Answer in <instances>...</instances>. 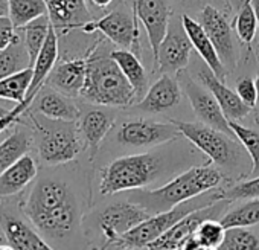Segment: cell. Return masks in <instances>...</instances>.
I'll list each match as a JSON object with an SVG mask.
<instances>
[{"mask_svg": "<svg viewBox=\"0 0 259 250\" xmlns=\"http://www.w3.org/2000/svg\"><path fill=\"white\" fill-rule=\"evenodd\" d=\"M23 212L34 227L51 239H63L73 233L81 223L78 200L67 183L45 177L35 182Z\"/></svg>", "mask_w": 259, "mask_h": 250, "instance_id": "1", "label": "cell"}, {"mask_svg": "<svg viewBox=\"0 0 259 250\" xmlns=\"http://www.w3.org/2000/svg\"><path fill=\"white\" fill-rule=\"evenodd\" d=\"M223 182L221 171L213 165L192 166L182 173L166 185L157 189H133L128 194V200L133 201L151 215L168 211L186 200L215 189Z\"/></svg>", "mask_w": 259, "mask_h": 250, "instance_id": "2", "label": "cell"}, {"mask_svg": "<svg viewBox=\"0 0 259 250\" xmlns=\"http://www.w3.org/2000/svg\"><path fill=\"white\" fill-rule=\"evenodd\" d=\"M81 96L96 105L128 107L138 101L136 92L130 84L111 54L102 49L95 51L87 58V76Z\"/></svg>", "mask_w": 259, "mask_h": 250, "instance_id": "3", "label": "cell"}, {"mask_svg": "<svg viewBox=\"0 0 259 250\" xmlns=\"http://www.w3.org/2000/svg\"><path fill=\"white\" fill-rule=\"evenodd\" d=\"M162 165V157L154 153L119 157L102 171L99 192L102 195H113L125 191L144 189L159 177Z\"/></svg>", "mask_w": 259, "mask_h": 250, "instance_id": "4", "label": "cell"}, {"mask_svg": "<svg viewBox=\"0 0 259 250\" xmlns=\"http://www.w3.org/2000/svg\"><path fill=\"white\" fill-rule=\"evenodd\" d=\"M224 198V191L220 188L210 189L201 195H197L191 200H186L168 211H163L160 214H154L145 221H142L139 226L132 229L130 232L123 233L113 247H123V248H147V245L162 236L165 232H168L177 221H180L188 214L204 207L213 201H218Z\"/></svg>", "mask_w": 259, "mask_h": 250, "instance_id": "5", "label": "cell"}, {"mask_svg": "<svg viewBox=\"0 0 259 250\" xmlns=\"http://www.w3.org/2000/svg\"><path fill=\"white\" fill-rule=\"evenodd\" d=\"M182 136L203 151L215 166L233 168L241 160V147L236 138L213 129L204 122H185L172 120Z\"/></svg>", "mask_w": 259, "mask_h": 250, "instance_id": "6", "label": "cell"}, {"mask_svg": "<svg viewBox=\"0 0 259 250\" xmlns=\"http://www.w3.org/2000/svg\"><path fill=\"white\" fill-rule=\"evenodd\" d=\"M34 123L38 157L45 165L57 166L76 159L81 151V141L78 130L73 125H69L72 122H67V125H61V127L55 129L43 127L35 119Z\"/></svg>", "mask_w": 259, "mask_h": 250, "instance_id": "7", "label": "cell"}, {"mask_svg": "<svg viewBox=\"0 0 259 250\" xmlns=\"http://www.w3.org/2000/svg\"><path fill=\"white\" fill-rule=\"evenodd\" d=\"M229 198H221L218 201H213L204 207H200L186 217H183L180 221H177L168 232H165L157 239L151 241L147 248H165V250H185L186 242L195 235L197 227L207 218H221L230 206Z\"/></svg>", "mask_w": 259, "mask_h": 250, "instance_id": "8", "label": "cell"}, {"mask_svg": "<svg viewBox=\"0 0 259 250\" xmlns=\"http://www.w3.org/2000/svg\"><path fill=\"white\" fill-rule=\"evenodd\" d=\"M180 136L182 133L172 120L165 123L148 119H135L120 125L116 133V141L123 147L150 148L176 141Z\"/></svg>", "mask_w": 259, "mask_h": 250, "instance_id": "9", "label": "cell"}, {"mask_svg": "<svg viewBox=\"0 0 259 250\" xmlns=\"http://www.w3.org/2000/svg\"><path fill=\"white\" fill-rule=\"evenodd\" d=\"M151 214L142 206L130 201H117L108 204L98 214V226L105 238L104 247H113V244L126 232L139 226L150 218Z\"/></svg>", "mask_w": 259, "mask_h": 250, "instance_id": "10", "label": "cell"}, {"mask_svg": "<svg viewBox=\"0 0 259 250\" xmlns=\"http://www.w3.org/2000/svg\"><path fill=\"white\" fill-rule=\"evenodd\" d=\"M192 49L194 46L185 31L182 17H171L168 31L159 46L154 66L162 73H180L186 69Z\"/></svg>", "mask_w": 259, "mask_h": 250, "instance_id": "11", "label": "cell"}, {"mask_svg": "<svg viewBox=\"0 0 259 250\" xmlns=\"http://www.w3.org/2000/svg\"><path fill=\"white\" fill-rule=\"evenodd\" d=\"M180 86L185 90L195 114L201 119V122L210 125L213 129H218L233 138L235 133L230 129L229 125V119L224 116L223 108L220 105V102L215 99V96L204 87H201L200 84H197L188 73H182L180 75Z\"/></svg>", "mask_w": 259, "mask_h": 250, "instance_id": "12", "label": "cell"}, {"mask_svg": "<svg viewBox=\"0 0 259 250\" xmlns=\"http://www.w3.org/2000/svg\"><path fill=\"white\" fill-rule=\"evenodd\" d=\"M81 29L87 34L99 31L113 45L119 46L120 49H128V51L135 49L136 41L139 38L136 16L133 17L122 11H113L99 20H89L87 23L81 26Z\"/></svg>", "mask_w": 259, "mask_h": 250, "instance_id": "13", "label": "cell"}, {"mask_svg": "<svg viewBox=\"0 0 259 250\" xmlns=\"http://www.w3.org/2000/svg\"><path fill=\"white\" fill-rule=\"evenodd\" d=\"M133 10L136 19L144 25L147 37L156 60L159 46L168 31L171 22V10L168 0H133Z\"/></svg>", "mask_w": 259, "mask_h": 250, "instance_id": "14", "label": "cell"}, {"mask_svg": "<svg viewBox=\"0 0 259 250\" xmlns=\"http://www.w3.org/2000/svg\"><path fill=\"white\" fill-rule=\"evenodd\" d=\"M200 25L204 28L210 41L213 43L221 61L227 69L235 67L236 64V48L233 43L232 28L227 19L223 16L220 10L212 5H206L200 11Z\"/></svg>", "mask_w": 259, "mask_h": 250, "instance_id": "15", "label": "cell"}, {"mask_svg": "<svg viewBox=\"0 0 259 250\" xmlns=\"http://www.w3.org/2000/svg\"><path fill=\"white\" fill-rule=\"evenodd\" d=\"M197 75H198V79L200 82L215 96V99L220 102L221 108H223V113L224 116L229 119V120H239V119H244L251 107H248L236 93V90H232L229 89L223 79H220L212 70L210 67L203 61V64H200L198 70H197Z\"/></svg>", "mask_w": 259, "mask_h": 250, "instance_id": "16", "label": "cell"}, {"mask_svg": "<svg viewBox=\"0 0 259 250\" xmlns=\"http://www.w3.org/2000/svg\"><path fill=\"white\" fill-rule=\"evenodd\" d=\"M0 227L11 250H49L52 245L41 238V233L23 220L0 207Z\"/></svg>", "mask_w": 259, "mask_h": 250, "instance_id": "17", "label": "cell"}, {"mask_svg": "<svg viewBox=\"0 0 259 250\" xmlns=\"http://www.w3.org/2000/svg\"><path fill=\"white\" fill-rule=\"evenodd\" d=\"M87 76V58L64 60L52 69L46 84L70 98L81 96Z\"/></svg>", "mask_w": 259, "mask_h": 250, "instance_id": "18", "label": "cell"}, {"mask_svg": "<svg viewBox=\"0 0 259 250\" xmlns=\"http://www.w3.org/2000/svg\"><path fill=\"white\" fill-rule=\"evenodd\" d=\"M182 99V86L169 73H163L138 102V108L147 113H165Z\"/></svg>", "mask_w": 259, "mask_h": 250, "instance_id": "19", "label": "cell"}, {"mask_svg": "<svg viewBox=\"0 0 259 250\" xmlns=\"http://www.w3.org/2000/svg\"><path fill=\"white\" fill-rule=\"evenodd\" d=\"M57 60H58V35H57V28L54 26V23H51L48 38L32 64V79H31V84L25 98V101L29 105L35 101L49 73L55 67Z\"/></svg>", "mask_w": 259, "mask_h": 250, "instance_id": "20", "label": "cell"}, {"mask_svg": "<svg viewBox=\"0 0 259 250\" xmlns=\"http://www.w3.org/2000/svg\"><path fill=\"white\" fill-rule=\"evenodd\" d=\"M182 22H183L185 31H186V34H188L192 46H194V49L200 55V58L210 67V70L220 79H223L227 75V67L221 61V58H220L213 43L210 41L209 35L206 34L204 28L200 25V22H197L195 19H192L188 14L182 16Z\"/></svg>", "mask_w": 259, "mask_h": 250, "instance_id": "21", "label": "cell"}, {"mask_svg": "<svg viewBox=\"0 0 259 250\" xmlns=\"http://www.w3.org/2000/svg\"><path fill=\"white\" fill-rule=\"evenodd\" d=\"M37 163L28 153L0 174V198L20 194L37 179Z\"/></svg>", "mask_w": 259, "mask_h": 250, "instance_id": "22", "label": "cell"}, {"mask_svg": "<svg viewBox=\"0 0 259 250\" xmlns=\"http://www.w3.org/2000/svg\"><path fill=\"white\" fill-rule=\"evenodd\" d=\"M51 22L57 29L81 28L90 20L87 0H46Z\"/></svg>", "mask_w": 259, "mask_h": 250, "instance_id": "23", "label": "cell"}, {"mask_svg": "<svg viewBox=\"0 0 259 250\" xmlns=\"http://www.w3.org/2000/svg\"><path fill=\"white\" fill-rule=\"evenodd\" d=\"M114 114L108 113L105 110H90L81 117L79 132L85 141V145L89 148L90 160L95 159V156L99 151L101 142L108 135L111 127L114 125Z\"/></svg>", "mask_w": 259, "mask_h": 250, "instance_id": "24", "label": "cell"}, {"mask_svg": "<svg viewBox=\"0 0 259 250\" xmlns=\"http://www.w3.org/2000/svg\"><path fill=\"white\" fill-rule=\"evenodd\" d=\"M38 96V95H37ZM37 101V110L48 119L58 122H75L79 119V107L72 101L70 96L52 89L41 93Z\"/></svg>", "mask_w": 259, "mask_h": 250, "instance_id": "25", "label": "cell"}, {"mask_svg": "<svg viewBox=\"0 0 259 250\" xmlns=\"http://www.w3.org/2000/svg\"><path fill=\"white\" fill-rule=\"evenodd\" d=\"M110 54L113 60L119 64L120 70L123 72L130 84L133 86L139 102L148 92V78L141 60L135 55L133 51L128 49H117V51H111Z\"/></svg>", "mask_w": 259, "mask_h": 250, "instance_id": "26", "label": "cell"}, {"mask_svg": "<svg viewBox=\"0 0 259 250\" xmlns=\"http://www.w3.org/2000/svg\"><path fill=\"white\" fill-rule=\"evenodd\" d=\"M31 67V60L25 40L17 34L16 40L4 51H0V79L16 75Z\"/></svg>", "mask_w": 259, "mask_h": 250, "instance_id": "27", "label": "cell"}, {"mask_svg": "<svg viewBox=\"0 0 259 250\" xmlns=\"http://www.w3.org/2000/svg\"><path fill=\"white\" fill-rule=\"evenodd\" d=\"M10 19L16 28H25L28 23L49 16L46 0H8Z\"/></svg>", "mask_w": 259, "mask_h": 250, "instance_id": "28", "label": "cell"}, {"mask_svg": "<svg viewBox=\"0 0 259 250\" xmlns=\"http://www.w3.org/2000/svg\"><path fill=\"white\" fill-rule=\"evenodd\" d=\"M31 139L23 130H16L5 141L0 142V174L10 168L16 160L28 153Z\"/></svg>", "mask_w": 259, "mask_h": 250, "instance_id": "29", "label": "cell"}, {"mask_svg": "<svg viewBox=\"0 0 259 250\" xmlns=\"http://www.w3.org/2000/svg\"><path fill=\"white\" fill-rule=\"evenodd\" d=\"M51 17L49 16H43L31 23H28L23 28V40H25V46L28 49L29 54V60H31V67L37 58V55L40 54L48 34H49V28H51Z\"/></svg>", "mask_w": 259, "mask_h": 250, "instance_id": "30", "label": "cell"}, {"mask_svg": "<svg viewBox=\"0 0 259 250\" xmlns=\"http://www.w3.org/2000/svg\"><path fill=\"white\" fill-rule=\"evenodd\" d=\"M230 129L233 130L236 139L242 145V148L248 153L251 159V170L247 176V179H253L259 176V133L241 125L238 120H229Z\"/></svg>", "mask_w": 259, "mask_h": 250, "instance_id": "31", "label": "cell"}, {"mask_svg": "<svg viewBox=\"0 0 259 250\" xmlns=\"http://www.w3.org/2000/svg\"><path fill=\"white\" fill-rule=\"evenodd\" d=\"M32 79V67H28L16 75L0 79V98L14 101L17 104L23 102Z\"/></svg>", "mask_w": 259, "mask_h": 250, "instance_id": "32", "label": "cell"}, {"mask_svg": "<svg viewBox=\"0 0 259 250\" xmlns=\"http://www.w3.org/2000/svg\"><path fill=\"white\" fill-rule=\"evenodd\" d=\"M220 221L224 227H233V226H256L259 224V198H251L245 201L244 204L227 211Z\"/></svg>", "mask_w": 259, "mask_h": 250, "instance_id": "33", "label": "cell"}, {"mask_svg": "<svg viewBox=\"0 0 259 250\" xmlns=\"http://www.w3.org/2000/svg\"><path fill=\"white\" fill-rule=\"evenodd\" d=\"M226 235V227L218 218H207L204 220L195 230V241L198 248H209L215 250L220 248Z\"/></svg>", "mask_w": 259, "mask_h": 250, "instance_id": "34", "label": "cell"}, {"mask_svg": "<svg viewBox=\"0 0 259 250\" xmlns=\"http://www.w3.org/2000/svg\"><path fill=\"white\" fill-rule=\"evenodd\" d=\"M223 250H254L259 248V238L244 226L226 227L224 239L220 245Z\"/></svg>", "mask_w": 259, "mask_h": 250, "instance_id": "35", "label": "cell"}, {"mask_svg": "<svg viewBox=\"0 0 259 250\" xmlns=\"http://www.w3.org/2000/svg\"><path fill=\"white\" fill-rule=\"evenodd\" d=\"M257 29H259L257 17L254 14L251 2L250 0H245L241 7V10H239V13L236 14V19H235V32L241 41L250 45L254 40Z\"/></svg>", "mask_w": 259, "mask_h": 250, "instance_id": "36", "label": "cell"}, {"mask_svg": "<svg viewBox=\"0 0 259 250\" xmlns=\"http://www.w3.org/2000/svg\"><path fill=\"white\" fill-rule=\"evenodd\" d=\"M224 198H229L230 201L259 198V176L253 179H247L229 188L227 191H224Z\"/></svg>", "mask_w": 259, "mask_h": 250, "instance_id": "37", "label": "cell"}, {"mask_svg": "<svg viewBox=\"0 0 259 250\" xmlns=\"http://www.w3.org/2000/svg\"><path fill=\"white\" fill-rule=\"evenodd\" d=\"M235 90L238 93V96L248 105V107H254L257 102V90H256V82L248 78V76H242L236 81Z\"/></svg>", "mask_w": 259, "mask_h": 250, "instance_id": "38", "label": "cell"}, {"mask_svg": "<svg viewBox=\"0 0 259 250\" xmlns=\"http://www.w3.org/2000/svg\"><path fill=\"white\" fill-rule=\"evenodd\" d=\"M16 26L10 16L7 17H0V51L7 49L14 40H16Z\"/></svg>", "mask_w": 259, "mask_h": 250, "instance_id": "39", "label": "cell"}, {"mask_svg": "<svg viewBox=\"0 0 259 250\" xmlns=\"http://www.w3.org/2000/svg\"><path fill=\"white\" fill-rule=\"evenodd\" d=\"M31 105L26 102V101H23V102H20V104H17L16 105V108H13L7 116H4V117H0V135H2L8 127H11V125L29 108Z\"/></svg>", "mask_w": 259, "mask_h": 250, "instance_id": "40", "label": "cell"}, {"mask_svg": "<svg viewBox=\"0 0 259 250\" xmlns=\"http://www.w3.org/2000/svg\"><path fill=\"white\" fill-rule=\"evenodd\" d=\"M10 16V4L8 0H0V17Z\"/></svg>", "mask_w": 259, "mask_h": 250, "instance_id": "41", "label": "cell"}, {"mask_svg": "<svg viewBox=\"0 0 259 250\" xmlns=\"http://www.w3.org/2000/svg\"><path fill=\"white\" fill-rule=\"evenodd\" d=\"M113 0H89V4L92 5H96L98 8H107Z\"/></svg>", "mask_w": 259, "mask_h": 250, "instance_id": "42", "label": "cell"}, {"mask_svg": "<svg viewBox=\"0 0 259 250\" xmlns=\"http://www.w3.org/2000/svg\"><path fill=\"white\" fill-rule=\"evenodd\" d=\"M250 2H251V7L254 10L256 17H257V26H259V0H250Z\"/></svg>", "mask_w": 259, "mask_h": 250, "instance_id": "43", "label": "cell"}, {"mask_svg": "<svg viewBox=\"0 0 259 250\" xmlns=\"http://www.w3.org/2000/svg\"><path fill=\"white\" fill-rule=\"evenodd\" d=\"M254 82H256V90H257V101H259V73H257V76H256Z\"/></svg>", "mask_w": 259, "mask_h": 250, "instance_id": "44", "label": "cell"}]
</instances>
